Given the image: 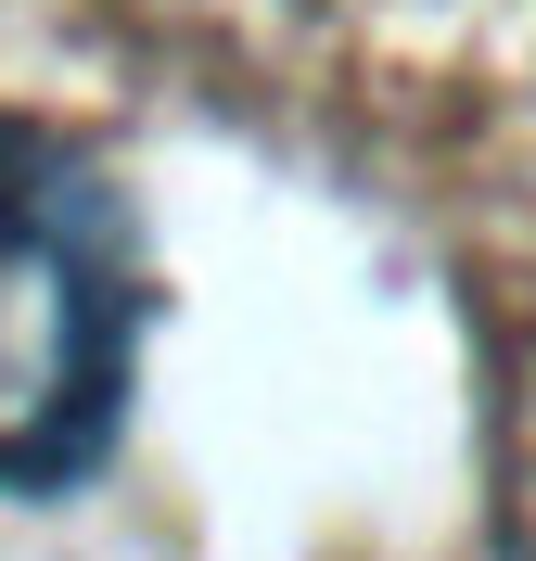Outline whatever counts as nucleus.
Instances as JSON below:
<instances>
[{
	"label": "nucleus",
	"mask_w": 536,
	"mask_h": 561,
	"mask_svg": "<svg viewBox=\"0 0 536 561\" xmlns=\"http://www.w3.org/2000/svg\"><path fill=\"white\" fill-rule=\"evenodd\" d=\"M141 280L103 179L0 115V485H77L115 447Z\"/></svg>",
	"instance_id": "1"
}]
</instances>
